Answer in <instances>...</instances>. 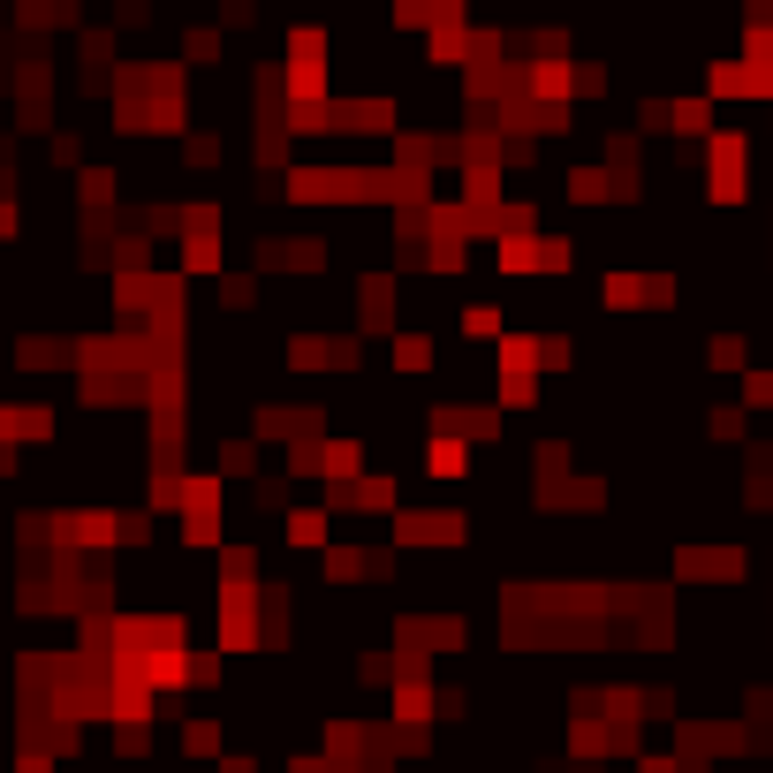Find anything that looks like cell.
Instances as JSON below:
<instances>
[{"label":"cell","instance_id":"9a60e30c","mask_svg":"<svg viewBox=\"0 0 773 773\" xmlns=\"http://www.w3.org/2000/svg\"><path fill=\"white\" fill-rule=\"evenodd\" d=\"M500 387V410H531L539 402V379H493Z\"/></svg>","mask_w":773,"mask_h":773},{"label":"cell","instance_id":"4fadbf2b","mask_svg":"<svg viewBox=\"0 0 773 773\" xmlns=\"http://www.w3.org/2000/svg\"><path fill=\"white\" fill-rule=\"evenodd\" d=\"M220 153H228V137H220V130H190V137H182V159H190V167H213Z\"/></svg>","mask_w":773,"mask_h":773},{"label":"cell","instance_id":"3957f363","mask_svg":"<svg viewBox=\"0 0 773 773\" xmlns=\"http://www.w3.org/2000/svg\"><path fill=\"white\" fill-rule=\"evenodd\" d=\"M53 402H0V448L15 456V448H46L53 440Z\"/></svg>","mask_w":773,"mask_h":773},{"label":"cell","instance_id":"e0dca14e","mask_svg":"<svg viewBox=\"0 0 773 773\" xmlns=\"http://www.w3.org/2000/svg\"><path fill=\"white\" fill-rule=\"evenodd\" d=\"M76 159H84V137H76V130H61V137H53V167H76Z\"/></svg>","mask_w":773,"mask_h":773},{"label":"cell","instance_id":"8992f818","mask_svg":"<svg viewBox=\"0 0 773 773\" xmlns=\"http://www.w3.org/2000/svg\"><path fill=\"white\" fill-rule=\"evenodd\" d=\"M182 759H228V721L190 713V721H182Z\"/></svg>","mask_w":773,"mask_h":773},{"label":"cell","instance_id":"277c9868","mask_svg":"<svg viewBox=\"0 0 773 773\" xmlns=\"http://www.w3.org/2000/svg\"><path fill=\"white\" fill-rule=\"evenodd\" d=\"M357 318H364L372 334H387V326H395V274H387V266L357 281Z\"/></svg>","mask_w":773,"mask_h":773},{"label":"cell","instance_id":"30bf717a","mask_svg":"<svg viewBox=\"0 0 773 773\" xmlns=\"http://www.w3.org/2000/svg\"><path fill=\"white\" fill-rule=\"evenodd\" d=\"M425 470L433 478H470V448L463 440H425Z\"/></svg>","mask_w":773,"mask_h":773},{"label":"cell","instance_id":"ba28073f","mask_svg":"<svg viewBox=\"0 0 773 773\" xmlns=\"http://www.w3.org/2000/svg\"><path fill=\"white\" fill-rule=\"evenodd\" d=\"M213 463H220V485H228V478H251V470H258V440H251V433H220V440H213Z\"/></svg>","mask_w":773,"mask_h":773},{"label":"cell","instance_id":"2e32d148","mask_svg":"<svg viewBox=\"0 0 773 773\" xmlns=\"http://www.w3.org/2000/svg\"><path fill=\"white\" fill-rule=\"evenodd\" d=\"M744 402H751V410H773V372H744Z\"/></svg>","mask_w":773,"mask_h":773},{"label":"cell","instance_id":"7c38bea8","mask_svg":"<svg viewBox=\"0 0 773 773\" xmlns=\"http://www.w3.org/2000/svg\"><path fill=\"white\" fill-rule=\"evenodd\" d=\"M744 357H751L744 334H713V341H705V364H713V372H751Z\"/></svg>","mask_w":773,"mask_h":773},{"label":"cell","instance_id":"8fae6325","mask_svg":"<svg viewBox=\"0 0 773 773\" xmlns=\"http://www.w3.org/2000/svg\"><path fill=\"white\" fill-rule=\"evenodd\" d=\"M182 69H220V31H182Z\"/></svg>","mask_w":773,"mask_h":773},{"label":"cell","instance_id":"7a4b0ae2","mask_svg":"<svg viewBox=\"0 0 773 773\" xmlns=\"http://www.w3.org/2000/svg\"><path fill=\"white\" fill-rule=\"evenodd\" d=\"M751 569V554L736 539H698V546H675V584H736Z\"/></svg>","mask_w":773,"mask_h":773},{"label":"cell","instance_id":"6da1fadb","mask_svg":"<svg viewBox=\"0 0 773 773\" xmlns=\"http://www.w3.org/2000/svg\"><path fill=\"white\" fill-rule=\"evenodd\" d=\"M387 546L402 561L410 554H456V546H470V516L463 508H402L395 531H387Z\"/></svg>","mask_w":773,"mask_h":773},{"label":"cell","instance_id":"5b68a950","mask_svg":"<svg viewBox=\"0 0 773 773\" xmlns=\"http://www.w3.org/2000/svg\"><path fill=\"white\" fill-rule=\"evenodd\" d=\"M281 539H289L297 554H326V546H334V516H326V508H289V516H281Z\"/></svg>","mask_w":773,"mask_h":773},{"label":"cell","instance_id":"5bb4252c","mask_svg":"<svg viewBox=\"0 0 773 773\" xmlns=\"http://www.w3.org/2000/svg\"><path fill=\"white\" fill-rule=\"evenodd\" d=\"M744 425H751V418H744L736 402H721V410H705V433H713V440H744Z\"/></svg>","mask_w":773,"mask_h":773},{"label":"cell","instance_id":"52a82bcc","mask_svg":"<svg viewBox=\"0 0 773 773\" xmlns=\"http://www.w3.org/2000/svg\"><path fill=\"white\" fill-rule=\"evenodd\" d=\"M456 334H463V341H500V334H508V318H500L493 297H470V304L456 311Z\"/></svg>","mask_w":773,"mask_h":773},{"label":"cell","instance_id":"9c48e42d","mask_svg":"<svg viewBox=\"0 0 773 773\" xmlns=\"http://www.w3.org/2000/svg\"><path fill=\"white\" fill-rule=\"evenodd\" d=\"M395 372H402V379H425V372H440V364H433V334H425V326H418V334H410V326L395 334Z\"/></svg>","mask_w":773,"mask_h":773}]
</instances>
